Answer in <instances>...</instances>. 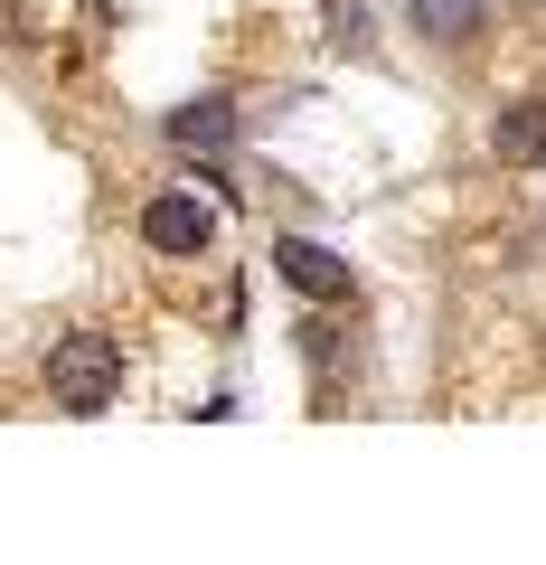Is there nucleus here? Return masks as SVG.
<instances>
[{"instance_id": "nucleus-1", "label": "nucleus", "mask_w": 546, "mask_h": 565, "mask_svg": "<svg viewBox=\"0 0 546 565\" xmlns=\"http://www.w3.org/2000/svg\"><path fill=\"white\" fill-rule=\"evenodd\" d=\"M47 396H57L66 415H104V405L122 396V349L104 340V330H66V340L47 349Z\"/></svg>"}, {"instance_id": "nucleus-2", "label": "nucleus", "mask_w": 546, "mask_h": 565, "mask_svg": "<svg viewBox=\"0 0 546 565\" xmlns=\"http://www.w3.org/2000/svg\"><path fill=\"white\" fill-rule=\"evenodd\" d=\"M142 245H161V255H207V245H217V207H199L189 189H161V199L142 207Z\"/></svg>"}, {"instance_id": "nucleus-3", "label": "nucleus", "mask_w": 546, "mask_h": 565, "mask_svg": "<svg viewBox=\"0 0 546 565\" xmlns=\"http://www.w3.org/2000/svg\"><path fill=\"white\" fill-rule=\"evenodd\" d=\"M274 274H283L292 292H311V302H340V292H349V264L330 255V245H311V236H283V245H274Z\"/></svg>"}, {"instance_id": "nucleus-4", "label": "nucleus", "mask_w": 546, "mask_h": 565, "mask_svg": "<svg viewBox=\"0 0 546 565\" xmlns=\"http://www.w3.org/2000/svg\"><path fill=\"white\" fill-rule=\"evenodd\" d=\"M170 141H180V151H199V161H217L226 141H236V104H226V95L180 104V114H170Z\"/></svg>"}, {"instance_id": "nucleus-5", "label": "nucleus", "mask_w": 546, "mask_h": 565, "mask_svg": "<svg viewBox=\"0 0 546 565\" xmlns=\"http://www.w3.org/2000/svg\"><path fill=\"white\" fill-rule=\"evenodd\" d=\"M490 151H500V161H546V104H508L500 122H490Z\"/></svg>"}, {"instance_id": "nucleus-6", "label": "nucleus", "mask_w": 546, "mask_h": 565, "mask_svg": "<svg viewBox=\"0 0 546 565\" xmlns=\"http://www.w3.org/2000/svg\"><path fill=\"white\" fill-rule=\"evenodd\" d=\"M405 20L425 29V39H443V47H462L471 29H481V0H405Z\"/></svg>"}, {"instance_id": "nucleus-7", "label": "nucleus", "mask_w": 546, "mask_h": 565, "mask_svg": "<svg viewBox=\"0 0 546 565\" xmlns=\"http://www.w3.org/2000/svg\"><path fill=\"white\" fill-rule=\"evenodd\" d=\"M330 29H340V47H358L367 39V10H358V0H330Z\"/></svg>"}]
</instances>
